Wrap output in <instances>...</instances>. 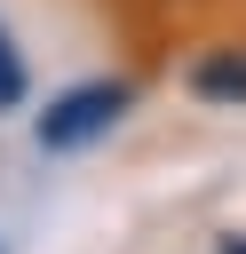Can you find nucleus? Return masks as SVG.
Instances as JSON below:
<instances>
[{"label":"nucleus","instance_id":"7ed1b4c3","mask_svg":"<svg viewBox=\"0 0 246 254\" xmlns=\"http://www.w3.org/2000/svg\"><path fill=\"white\" fill-rule=\"evenodd\" d=\"M24 95H32V64H24L16 32L0 24V111H24Z\"/></svg>","mask_w":246,"mask_h":254},{"label":"nucleus","instance_id":"f03ea898","mask_svg":"<svg viewBox=\"0 0 246 254\" xmlns=\"http://www.w3.org/2000/svg\"><path fill=\"white\" fill-rule=\"evenodd\" d=\"M190 95L214 111H246V48H214L190 64Z\"/></svg>","mask_w":246,"mask_h":254},{"label":"nucleus","instance_id":"f257e3e1","mask_svg":"<svg viewBox=\"0 0 246 254\" xmlns=\"http://www.w3.org/2000/svg\"><path fill=\"white\" fill-rule=\"evenodd\" d=\"M127 111H135V87H127V79H79V87L48 95V111L32 119V143H40L48 159L95 151V143H111V127H119Z\"/></svg>","mask_w":246,"mask_h":254},{"label":"nucleus","instance_id":"20e7f679","mask_svg":"<svg viewBox=\"0 0 246 254\" xmlns=\"http://www.w3.org/2000/svg\"><path fill=\"white\" fill-rule=\"evenodd\" d=\"M214 254H246V238H238V230H222V238H214Z\"/></svg>","mask_w":246,"mask_h":254}]
</instances>
